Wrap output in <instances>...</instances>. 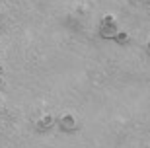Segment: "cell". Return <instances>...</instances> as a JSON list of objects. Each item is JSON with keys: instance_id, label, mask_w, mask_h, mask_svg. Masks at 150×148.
<instances>
[{"instance_id": "obj_1", "label": "cell", "mask_w": 150, "mask_h": 148, "mask_svg": "<svg viewBox=\"0 0 150 148\" xmlns=\"http://www.w3.org/2000/svg\"><path fill=\"white\" fill-rule=\"evenodd\" d=\"M117 25L115 22H113V18H105L103 22H101V29H100V35L103 39H109V37H115L117 35Z\"/></svg>"}, {"instance_id": "obj_2", "label": "cell", "mask_w": 150, "mask_h": 148, "mask_svg": "<svg viewBox=\"0 0 150 148\" xmlns=\"http://www.w3.org/2000/svg\"><path fill=\"white\" fill-rule=\"evenodd\" d=\"M59 127H61V131H64V132H72V131H76V119H74L72 115H64V117H61L59 119Z\"/></svg>"}, {"instance_id": "obj_3", "label": "cell", "mask_w": 150, "mask_h": 148, "mask_svg": "<svg viewBox=\"0 0 150 148\" xmlns=\"http://www.w3.org/2000/svg\"><path fill=\"white\" fill-rule=\"evenodd\" d=\"M53 121H55V119H53L51 115H45V117H41V121L37 123V129H39V131H47V129H49V127L53 125Z\"/></svg>"}]
</instances>
